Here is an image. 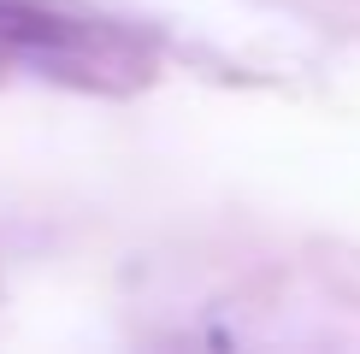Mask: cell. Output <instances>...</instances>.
I'll return each mask as SVG.
<instances>
[{"label":"cell","mask_w":360,"mask_h":354,"mask_svg":"<svg viewBox=\"0 0 360 354\" xmlns=\"http://www.w3.org/2000/svg\"><path fill=\"white\" fill-rule=\"evenodd\" d=\"M0 53L24 59L41 77L107 88V95L148 83L154 71V48L136 29L71 0H0Z\"/></svg>","instance_id":"6da1fadb"}]
</instances>
